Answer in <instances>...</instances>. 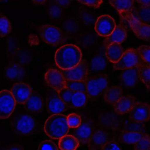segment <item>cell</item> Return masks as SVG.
<instances>
[{"instance_id": "cell-18", "label": "cell", "mask_w": 150, "mask_h": 150, "mask_svg": "<svg viewBox=\"0 0 150 150\" xmlns=\"http://www.w3.org/2000/svg\"><path fill=\"white\" fill-rule=\"evenodd\" d=\"M109 135L103 129L95 130L88 141L89 150H99L108 141Z\"/></svg>"}, {"instance_id": "cell-2", "label": "cell", "mask_w": 150, "mask_h": 150, "mask_svg": "<svg viewBox=\"0 0 150 150\" xmlns=\"http://www.w3.org/2000/svg\"><path fill=\"white\" fill-rule=\"evenodd\" d=\"M69 128L67 116L64 115H52L46 121L44 131L46 134L53 139H60L67 134Z\"/></svg>"}, {"instance_id": "cell-16", "label": "cell", "mask_w": 150, "mask_h": 150, "mask_svg": "<svg viewBox=\"0 0 150 150\" xmlns=\"http://www.w3.org/2000/svg\"><path fill=\"white\" fill-rule=\"evenodd\" d=\"M25 109L29 113L36 114L41 112L44 108L43 98L38 93L32 91L27 101L24 104Z\"/></svg>"}, {"instance_id": "cell-21", "label": "cell", "mask_w": 150, "mask_h": 150, "mask_svg": "<svg viewBox=\"0 0 150 150\" xmlns=\"http://www.w3.org/2000/svg\"><path fill=\"white\" fill-rule=\"evenodd\" d=\"M127 36V28L123 25H116L115 29L109 36L106 37L104 45L106 48L112 43L116 42L121 44L126 39Z\"/></svg>"}, {"instance_id": "cell-13", "label": "cell", "mask_w": 150, "mask_h": 150, "mask_svg": "<svg viewBox=\"0 0 150 150\" xmlns=\"http://www.w3.org/2000/svg\"><path fill=\"white\" fill-rule=\"evenodd\" d=\"M46 83L50 87L59 92L66 86V79L60 71L51 69L45 75Z\"/></svg>"}, {"instance_id": "cell-31", "label": "cell", "mask_w": 150, "mask_h": 150, "mask_svg": "<svg viewBox=\"0 0 150 150\" xmlns=\"http://www.w3.org/2000/svg\"><path fill=\"white\" fill-rule=\"evenodd\" d=\"M140 79L150 91V65L144 63L138 67Z\"/></svg>"}, {"instance_id": "cell-40", "label": "cell", "mask_w": 150, "mask_h": 150, "mask_svg": "<svg viewBox=\"0 0 150 150\" xmlns=\"http://www.w3.org/2000/svg\"><path fill=\"white\" fill-rule=\"evenodd\" d=\"M79 3L94 8H100L103 4V0H77Z\"/></svg>"}, {"instance_id": "cell-29", "label": "cell", "mask_w": 150, "mask_h": 150, "mask_svg": "<svg viewBox=\"0 0 150 150\" xmlns=\"http://www.w3.org/2000/svg\"><path fill=\"white\" fill-rule=\"evenodd\" d=\"M46 11L48 16L53 20H59L63 17L62 8L56 4L54 1L48 3L46 7Z\"/></svg>"}, {"instance_id": "cell-30", "label": "cell", "mask_w": 150, "mask_h": 150, "mask_svg": "<svg viewBox=\"0 0 150 150\" xmlns=\"http://www.w3.org/2000/svg\"><path fill=\"white\" fill-rule=\"evenodd\" d=\"M109 3L117 11H131L134 8V0H109Z\"/></svg>"}, {"instance_id": "cell-38", "label": "cell", "mask_w": 150, "mask_h": 150, "mask_svg": "<svg viewBox=\"0 0 150 150\" xmlns=\"http://www.w3.org/2000/svg\"><path fill=\"white\" fill-rule=\"evenodd\" d=\"M137 50L144 62L150 65V46L143 45L138 47Z\"/></svg>"}, {"instance_id": "cell-12", "label": "cell", "mask_w": 150, "mask_h": 150, "mask_svg": "<svg viewBox=\"0 0 150 150\" xmlns=\"http://www.w3.org/2000/svg\"><path fill=\"white\" fill-rule=\"evenodd\" d=\"M46 107L48 112L52 115L62 113L67 111L68 107L55 91H50L47 94Z\"/></svg>"}, {"instance_id": "cell-6", "label": "cell", "mask_w": 150, "mask_h": 150, "mask_svg": "<svg viewBox=\"0 0 150 150\" xmlns=\"http://www.w3.org/2000/svg\"><path fill=\"white\" fill-rule=\"evenodd\" d=\"M40 36L42 40L48 45H57L66 40L64 33L58 27L51 25H44L39 28Z\"/></svg>"}, {"instance_id": "cell-41", "label": "cell", "mask_w": 150, "mask_h": 150, "mask_svg": "<svg viewBox=\"0 0 150 150\" xmlns=\"http://www.w3.org/2000/svg\"><path fill=\"white\" fill-rule=\"evenodd\" d=\"M101 150H122L118 143L114 141H108L101 148Z\"/></svg>"}, {"instance_id": "cell-8", "label": "cell", "mask_w": 150, "mask_h": 150, "mask_svg": "<svg viewBox=\"0 0 150 150\" xmlns=\"http://www.w3.org/2000/svg\"><path fill=\"white\" fill-rule=\"evenodd\" d=\"M89 66L85 60L83 59L76 66L68 70H61L66 80L86 81L88 77Z\"/></svg>"}, {"instance_id": "cell-44", "label": "cell", "mask_w": 150, "mask_h": 150, "mask_svg": "<svg viewBox=\"0 0 150 150\" xmlns=\"http://www.w3.org/2000/svg\"><path fill=\"white\" fill-rule=\"evenodd\" d=\"M137 1L142 7L150 6V0H137Z\"/></svg>"}, {"instance_id": "cell-23", "label": "cell", "mask_w": 150, "mask_h": 150, "mask_svg": "<svg viewBox=\"0 0 150 150\" xmlns=\"http://www.w3.org/2000/svg\"><path fill=\"white\" fill-rule=\"evenodd\" d=\"M103 96L105 102L114 105L123 96L122 88L118 86L108 87L103 93Z\"/></svg>"}, {"instance_id": "cell-3", "label": "cell", "mask_w": 150, "mask_h": 150, "mask_svg": "<svg viewBox=\"0 0 150 150\" xmlns=\"http://www.w3.org/2000/svg\"><path fill=\"white\" fill-rule=\"evenodd\" d=\"M86 93L91 100L98 99L108 88L109 80L105 74H98L88 77L86 80Z\"/></svg>"}, {"instance_id": "cell-14", "label": "cell", "mask_w": 150, "mask_h": 150, "mask_svg": "<svg viewBox=\"0 0 150 150\" xmlns=\"http://www.w3.org/2000/svg\"><path fill=\"white\" fill-rule=\"evenodd\" d=\"M129 113L131 120L142 123L146 122L150 120V105L145 102H137Z\"/></svg>"}, {"instance_id": "cell-11", "label": "cell", "mask_w": 150, "mask_h": 150, "mask_svg": "<svg viewBox=\"0 0 150 150\" xmlns=\"http://www.w3.org/2000/svg\"><path fill=\"white\" fill-rule=\"evenodd\" d=\"M116 26V23L112 17L109 15H103L97 18L94 29L99 35L106 38L113 32Z\"/></svg>"}, {"instance_id": "cell-28", "label": "cell", "mask_w": 150, "mask_h": 150, "mask_svg": "<svg viewBox=\"0 0 150 150\" xmlns=\"http://www.w3.org/2000/svg\"><path fill=\"white\" fill-rule=\"evenodd\" d=\"M107 66L106 60L99 54L95 55L92 59L89 66L91 70L96 73H100L105 70Z\"/></svg>"}, {"instance_id": "cell-36", "label": "cell", "mask_w": 150, "mask_h": 150, "mask_svg": "<svg viewBox=\"0 0 150 150\" xmlns=\"http://www.w3.org/2000/svg\"><path fill=\"white\" fill-rule=\"evenodd\" d=\"M82 118L80 115L75 113L69 114L67 116V121L69 128H76L80 126L82 122Z\"/></svg>"}, {"instance_id": "cell-20", "label": "cell", "mask_w": 150, "mask_h": 150, "mask_svg": "<svg viewBox=\"0 0 150 150\" xmlns=\"http://www.w3.org/2000/svg\"><path fill=\"white\" fill-rule=\"evenodd\" d=\"M120 78L122 83L126 87H135L137 85L140 79L138 67L123 70Z\"/></svg>"}, {"instance_id": "cell-4", "label": "cell", "mask_w": 150, "mask_h": 150, "mask_svg": "<svg viewBox=\"0 0 150 150\" xmlns=\"http://www.w3.org/2000/svg\"><path fill=\"white\" fill-rule=\"evenodd\" d=\"M38 122L35 118L27 114L16 117L11 123L13 132L19 136H29L35 133Z\"/></svg>"}, {"instance_id": "cell-46", "label": "cell", "mask_w": 150, "mask_h": 150, "mask_svg": "<svg viewBox=\"0 0 150 150\" xmlns=\"http://www.w3.org/2000/svg\"><path fill=\"white\" fill-rule=\"evenodd\" d=\"M0 1H1V0H0Z\"/></svg>"}, {"instance_id": "cell-22", "label": "cell", "mask_w": 150, "mask_h": 150, "mask_svg": "<svg viewBox=\"0 0 150 150\" xmlns=\"http://www.w3.org/2000/svg\"><path fill=\"white\" fill-rule=\"evenodd\" d=\"M124 52L121 44L115 42L107 47L105 55L108 59L114 64L120 59Z\"/></svg>"}, {"instance_id": "cell-33", "label": "cell", "mask_w": 150, "mask_h": 150, "mask_svg": "<svg viewBox=\"0 0 150 150\" xmlns=\"http://www.w3.org/2000/svg\"><path fill=\"white\" fill-rule=\"evenodd\" d=\"M11 25L7 17L0 14V37L3 38L11 31Z\"/></svg>"}, {"instance_id": "cell-19", "label": "cell", "mask_w": 150, "mask_h": 150, "mask_svg": "<svg viewBox=\"0 0 150 150\" xmlns=\"http://www.w3.org/2000/svg\"><path fill=\"white\" fill-rule=\"evenodd\" d=\"M136 102V98L133 95L127 94L122 96L113 105L115 111L119 115L129 113Z\"/></svg>"}, {"instance_id": "cell-32", "label": "cell", "mask_w": 150, "mask_h": 150, "mask_svg": "<svg viewBox=\"0 0 150 150\" xmlns=\"http://www.w3.org/2000/svg\"><path fill=\"white\" fill-rule=\"evenodd\" d=\"M66 87L74 92L86 93V81L66 80Z\"/></svg>"}, {"instance_id": "cell-42", "label": "cell", "mask_w": 150, "mask_h": 150, "mask_svg": "<svg viewBox=\"0 0 150 150\" xmlns=\"http://www.w3.org/2000/svg\"><path fill=\"white\" fill-rule=\"evenodd\" d=\"M54 1L61 8H67L71 4L72 0H54Z\"/></svg>"}, {"instance_id": "cell-24", "label": "cell", "mask_w": 150, "mask_h": 150, "mask_svg": "<svg viewBox=\"0 0 150 150\" xmlns=\"http://www.w3.org/2000/svg\"><path fill=\"white\" fill-rule=\"evenodd\" d=\"M79 145V141L72 135H66L59 140V147L61 150H76Z\"/></svg>"}, {"instance_id": "cell-37", "label": "cell", "mask_w": 150, "mask_h": 150, "mask_svg": "<svg viewBox=\"0 0 150 150\" xmlns=\"http://www.w3.org/2000/svg\"><path fill=\"white\" fill-rule=\"evenodd\" d=\"M74 92L73 91L66 86L58 92V93L61 99L67 104L68 106L69 107V104Z\"/></svg>"}, {"instance_id": "cell-5", "label": "cell", "mask_w": 150, "mask_h": 150, "mask_svg": "<svg viewBox=\"0 0 150 150\" xmlns=\"http://www.w3.org/2000/svg\"><path fill=\"white\" fill-rule=\"evenodd\" d=\"M121 17L129 24L136 36L142 40L150 42V25L144 23L137 19L131 11H118Z\"/></svg>"}, {"instance_id": "cell-17", "label": "cell", "mask_w": 150, "mask_h": 150, "mask_svg": "<svg viewBox=\"0 0 150 150\" xmlns=\"http://www.w3.org/2000/svg\"><path fill=\"white\" fill-rule=\"evenodd\" d=\"M4 75L9 81L20 82L24 78L25 72L22 65L17 63H10L4 69Z\"/></svg>"}, {"instance_id": "cell-43", "label": "cell", "mask_w": 150, "mask_h": 150, "mask_svg": "<svg viewBox=\"0 0 150 150\" xmlns=\"http://www.w3.org/2000/svg\"><path fill=\"white\" fill-rule=\"evenodd\" d=\"M4 150H24V148L19 144L15 143L6 146Z\"/></svg>"}, {"instance_id": "cell-27", "label": "cell", "mask_w": 150, "mask_h": 150, "mask_svg": "<svg viewBox=\"0 0 150 150\" xmlns=\"http://www.w3.org/2000/svg\"><path fill=\"white\" fill-rule=\"evenodd\" d=\"M131 12L139 21L148 24L150 23V6L133 8Z\"/></svg>"}, {"instance_id": "cell-7", "label": "cell", "mask_w": 150, "mask_h": 150, "mask_svg": "<svg viewBox=\"0 0 150 150\" xmlns=\"http://www.w3.org/2000/svg\"><path fill=\"white\" fill-rule=\"evenodd\" d=\"M144 63L137 50L130 48L124 52L120 59L117 63L114 64L113 68L115 70H123L139 67Z\"/></svg>"}, {"instance_id": "cell-15", "label": "cell", "mask_w": 150, "mask_h": 150, "mask_svg": "<svg viewBox=\"0 0 150 150\" xmlns=\"http://www.w3.org/2000/svg\"><path fill=\"white\" fill-rule=\"evenodd\" d=\"M32 91V90L29 85L22 82L14 84L11 90L16 103L20 105H24L25 103Z\"/></svg>"}, {"instance_id": "cell-39", "label": "cell", "mask_w": 150, "mask_h": 150, "mask_svg": "<svg viewBox=\"0 0 150 150\" xmlns=\"http://www.w3.org/2000/svg\"><path fill=\"white\" fill-rule=\"evenodd\" d=\"M38 150H59V149L53 142L50 140H45L40 143Z\"/></svg>"}, {"instance_id": "cell-10", "label": "cell", "mask_w": 150, "mask_h": 150, "mask_svg": "<svg viewBox=\"0 0 150 150\" xmlns=\"http://www.w3.org/2000/svg\"><path fill=\"white\" fill-rule=\"evenodd\" d=\"M94 130L92 120L90 118H85L82 120L80 126L74 129L73 135L79 141L80 144L84 145L87 144Z\"/></svg>"}, {"instance_id": "cell-9", "label": "cell", "mask_w": 150, "mask_h": 150, "mask_svg": "<svg viewBox=\"0 0 150 150\" xmlns=\"http://www.w3.org/2000/svg\"><path fill=\"white\" fill-rule=\"evenodd\" d=\"M16 100L11 91H0V119H7L10 116L16 106Z\"/></svg>"}, {"instance_id": "cell-35", "label": "cell", "mask_w": 150, "mask_h": 150, "mask_svg": "<svg viewBox=\"0 0 150 150\" xmlns=\"http://www.w3.org/2000/svg\"><path fill=\"white\" fill-rule=\"evenodd\" d=\"M134 145V150H150V136L144 134L142 138Z\"/></svg>"}, {"instance_id": "cell-26", "label": "cell", "mask_w": 150, "mask_h": 150, "mask_svg": "<svg viewBox=\"0 0 150 150\" xmlns=\"http://www.w3.org/2000/svg\"><path fill=\"white\" fill-rule=\"evenodd\" d=\"M88 99L86 93L74 92L72 96L69 107L74 108H82L86 105Z\"/></svg>"}, {"instance_id": "cell-1", "label": "cell", "mask_w": 150, "mask_h": 150, "mask_svg": "<svg viewBox=\"0 0 150 150\" xmlns=\"http://www.w3.org/2000/svg\"><path fill=\"white\" fill-rule=\"evenodd\" d=\"M81 50L77 46L69 44L62 46L56 51L54 60L61 70H68L76 66L82 60Z\"/></svg>"}, {"instance_id": "cell-45", "label": "cell", "mask_w": 150, "mask_h": 150, "mask_svg": "<svg viewBox=\"0 0 150 150\" xmlns=\"http://www.w3.org/2000/svg\"><path fill=\"white\" fill-rule=\"evenodd\" d=\"M32 1L36 4H42L45 3L47 0H32Z\"/></svg>"}, {"instance_id": "cell-34", "label": "cell", "mask_w": 150, "mask_h": 150, "mask_svg": "<svg viewBox=\"0 0 150 150\" xmlns=\"http://www.w3.org/2000/svg\"><path fill=\"white\" fill-rule=\"evenodd\" d=\"M124 127V130L142 133H144L145 129V126L143 123L134 121L130 119L125 122Z\"/></svg>"}, {"instance_id": "cell-25", "label": "cell", "mask_w": 150, "mask_h": 150, "mask_svg": "<svg viewBox=\"0 0 150 150\" xmlns=\"http://www.w3.org/2000/svg\"><path fill=\"white\" fill-rule=\"evenodd\" d=\"M144 133L123 130L121 133L122 142L127 144H134L142 138Z\"/></svg>"}]
</instances>
